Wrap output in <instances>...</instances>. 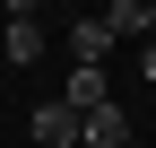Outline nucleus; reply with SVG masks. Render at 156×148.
Listing matches in <instances>:
<instances>
[{
  "label": "nucleus",
  "mask_w": 156,
  "mask_h": 148,
  "mask_svg": "<svg viewBox=\"0 0 156 148\" xmlns=\"http://www.w3.org/2000/svg\"><path fill=\"white\" fill-rule=\"evenodd\" d=\"M35 148H87V113H69L61 96L35 105Z\"/></svg>",
  "instance_id": "nucleus-1"
},
{
  "label": "nucleus",
  "mask_w": 156,
  "mask_h": 148,
  "mask_svg": "<svg viewBox=\"0 0 156 148\" xmlns=\"http://www.w3.org/2000/svg\"><path fill=\"white\" fill-rule=\"evenodd\" d=\"M61 105H69V113H104V105H113V87H104V70H69V87H61Z\"/></svg>",
  "instance_id": "nucleus-3"
},
{
  "label": "nucleus",
  "mask_w": 156,
  "mask_h": 148,
  "mask_svg": "<svg viewBox=\"0 0 156 148\" xmlns=\"http://www.w3.org/2000/svg\"><path fill=\"white\" fill-rule=\"evenodd\" d=\"M104 52H113V26H104V17H78V26H69V61L78 70H104Z\"/></svg>",
  "instance_id": "nucleus-2"
},
{
  "label": "nucleus",
  "mask_w": 156,
  "mask_h": 148,
  "mask_svg": "<svg viewBox=\"0 0 156 148\" xmlns=\"http://www.w3.org/2000/svg\"><path fill=\"white\" fill-rule=\"evenodd\" d=\"M87 148H130V113H122V105L87 113Z\"/></svg>",
  "instance_id": "nucleus-5"
},
{
  "label": "nucleus",
  "mask_w": 156,
  "mask_h": 148,
  "mask_svg": "<svg viewBox=\"0 0 156 148\" xmlns=\"http://www.w3.org/2000/svg\"><path fill=\"white\" fill-rule=\"evenodd\" d=\"M9 61H17V70L44 61V26H35V9H17V17H9Z\"/></svg>",
  "instance_id": "nucleus-4"
},
{
  "label": "nucleus",
  "mask_w": 156,
  "mask_h": 148,
  "mask_svg": "<svg viewBox=\"0 0 156 148\" xmlns=\"http://www.w3.org/2000/svg\"><path fill=\"white\" fill-rule=\"evenodd\" d=\"M104 26H113V44H122V35H147V0H113Z\"/></svg>",
  "instance_id": "nucleus-6"
},
{
  "label": "nucleus",
  "mask_w": 156,
  "mask_h": 148,
  "mask_svg": "<svg viewBox=\"0 0 156 148\" xmlns=\"http://www.w3.org/2000/svg\"><path fill=\"white\" fill-rule=\"evenodd\" d=\"M139 70H147V79H156V44H147V52H139Z\"/></svg>",
  "instance_id": "nucleus-7"
}]
</instances>
